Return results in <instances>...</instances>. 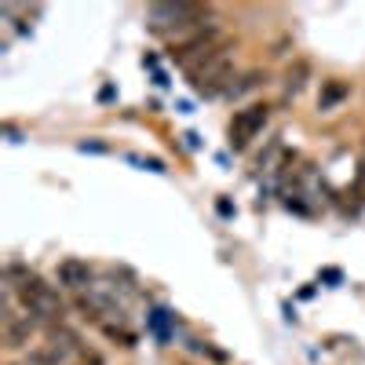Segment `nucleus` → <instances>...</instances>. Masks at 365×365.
<instances>
[{
    "instance_id": "6e6552de",
    "label": "nucleus",
    "mask_w": 365,
    "mask_h": 365,
    "mask_svg": "<svg viewBox=\"0 0 365 365\" xmlns=\"http://www.w3.org/2000/svg\"><path fill=\"white\" fill-rule=\"evenodd\" d=\"M347 96H351V88H347L344 81H325L322 96H318V110H332L336 103H344Z\"/></svg>"
},
{
    "instance_id": "0eeeda50",
    "label": "nucleus",
    "mask_w": 365,
    "mask_h": 365,
    "mask_svg": "<svg viewBox=\"0 0 365 365\" xmlns=\"http://www.w3.org/2000/svg\"><path fill=\"white\" fill-rule=\"evenodd\" d=\"M37 318L34 314H8L4 318V344L11 347V351H19V347H26L29 340H34V332H37Z\"/></svg>"
},
{
    "instance_id": "f257e3e1",
    "label": "nucleus",
    "mask_w": 365,
    "mask_h": 365,
    "mask_svg": "<svg viewBox=\"0 0 365 365\" xmlns=\"http://www.w3.org/2000/svg\"><path fill=\"white\" fill-rule=\"evenodd\" d=\"M208 19L205 4H190V0H175V4H150L146 8V26L161 37H175V34H197Z\"/></svg>"
},
{
    "instance_id": "f03ea898",
    "label": "nucleus",
    "mask_w": 365,
    "mask_h": 365,
    "mask_svg": "<svg viewBox=\"0 0 365 365\" xmlns=\"http://www.w3.org/2000/svg\"><path fill=\"white\" fill-rule=\"evenodd\" d=\"M223 48H230V41L223 37V29H220V26H212V22H208V26L197 29V34L175 41L168 55H172V63H175V66H182V70L190 73V70H197L201 63H208L212 55H220Z\"/></svg>"
},
{
    "instance_id": "1a4fd4ad",
    "label": "nucleus",
    "mask_w": 365,
    "mask_h": 365,
    "mask_svg": "<svg viewBox=\"0 0 365 365\" xmlns=\"http://www.w3.org/2000/svg\"><path fill=\"white\" fill-rule=\"evenodd\" d=\"M259 81H267V77H263L259 70H252V73H245V77H241V84H234V88L227 91V96H230V99H237V96H245V91H252V88H256Z\"/></svg>"
},
{
    "instance_id": "9d476101",
    "label": "nucleus",
    "mask_w": 365,
    "mask_h": 365,
    "mask_svg": "<svg viewBox=\"0 0 365 365\" xmlns=\"http://www.w3.org/2000/svg\"><path fill=\"white\" fill-rule=\"evenodd\" d=\"M91 365H99V361H91Z\"/></svg>"
},
{
    "instance_id": "423d86ee",
    "label": "nucleus",
    "mask_w": 365,
    "mask_h": 365,
    "mask_svg": "<svg viewBox=\"0 0 365 365\" xmlns=\"http://www.w3.org/2000/svg\"><path fill=\"white\" fill-rule=\"evenodd\" d=\"M55 282L63 289H73V292H88L91 289V267L88 259H77V256H66L55 270Z\"/></svg>"
},
{
    "instance_id": "39448f33",
    "label": "nucleus",
    "mask_w": 365,
    "mask_h": 365,
    "mask_svg": "<svg viewBox=\"0 0 365 365\" xmlns=\"http://www.w3.org/2000/svg\"><path fill=\"white\" fill-rule=\"evenodd\" d=\"M267 120H270V106L267 103H252L245 110H237L234 120H230V146L234 150H245L267 128Z\"/></svg>"
},
{
    "instance_id": "7ed1b4c3",
    "label": "nucleus",
    "mask_w": 365,
    "mask_h": 365,
    "mask_svg": "<svg viewBox=\"0 0 365 365\" xmlns=\"http://www.w3.org/2000/svg\"><path fill=\"white\" fill-rule=\"evenodd\" d=\"M19 292V303L26 314H34L37 322H63L66 307H63V296H58L55 285L41 282L37 274H22V282L15 285Z\"/></svg>"
},
{
    "instance_id": "20e7f679",
    "label": "nucleus",
    "mask_w": 365,
    "mask_h": 365,
    "mask_svg": "<svg viewBox=\"0 0 365 365\" xmlns=\"http://www.w3.org/2000/svg\"><path fill=\"white\" fill-rule=\"evenodd\" d=\"M187 81H190V88L197 91V96H227V91L234 88V51L223 48L220 55H212L208 63L190 70Z\"/></svg>"
}]
</instances>
